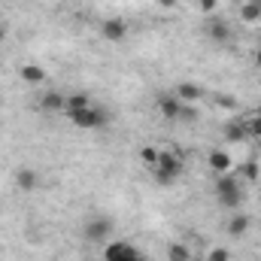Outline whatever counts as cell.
Returning a JSON list of instances; mask_svg holds the SVG:
<instances>
[{"label": "cell", "mask_w": 261, "mask_h": 261, "mask_svg": "<svg viewBox=\"0 0 261 261\" xmlns=\"http://www.w3.org/2000/svg\"><path fill=\"white\" fill-rule=\"evenodd\" d=\"M152 176L158 186H173L182 176V158L176 152H158V161L152 167Z\"/></svg>", "instance_id": "cell-1"}, {"label": "cell", "mask_w": 261, "mask_h": 261, "mask_svg": "<svg viewBox=\"0 0 261 261\" xmlns=\"http://www.w3.org/2000/svg\"><path fill=\"white\" fill-rule=\"evenodd\" d=\"M216 197H219V203L228 206V210H237V206H240L243 192H240V186H237V179H234L231 173H222V176L216 179Z\"/></svg>", "instance_id": "cell-2"}, {"label": "cell", "mask_w": 261, "mask_h": 261, "mask_svg": "<svg viewBox=\"0 0 261 261\" xmlns=\"http://www.w3.org/2000/svg\"><path fill=\"white\" fill-rule=\"evenodd\" d=\"M67 116H70V122H73L76 128H82V130L103 128V125L110 122V116H107L100 107H85V110H79V113H67Z\"/></svg>", "instance_id": "cell-3"}, {"label": "cell", "mask_w": 261, "mask_h": 261, "mask_svg": "<svg viewBox=\"0 0 261 261\" xmlns=\"http://www.w3.org/2000/svg\"><path fill=\"white\" fill-rule=\"evenodd\" d=\"M103 261H146V255L137 246L125 243V240H113V243H107Z\"/></svg>", "instance_id": "cell-4"}, {"label": "cell", "mask_w": 261, "mask_h": 261, "mask_svg": "<svg viewBox=\"0 0 261 261\" xmlns=\"http://www.w3.org/2000/svg\"><path fill=\"white\" fill-rule=\"evenodd\" d=\"M110 231H113V219H107V216L88 219V222L82 225V237H85L88 243H103V240L110 237Z\"/></svg>", "instance_id": "cell-5"}, {"label": "cell", "mask_w": 261, "mask_h": 261, "mask_svg": "<svg viewBox=\"0 0 261 261\" xmlns=\"http://www.w3.org/2000/svg\"><path fill=\"white\" fill-rule=\"evenodd\" d=\"M100 34H103V40L119 43V40L128 37V21H125V18H107V21L100 24Z\"/></svg>", "instance_id": "cell-6"}, {"label": "cell", "mask_w": 261, "mask_h": 261, "mask_svg": "<svg viewBox=\"0 0 261 261\" xmlns=\"http://www.w3.org/2000/svg\"><path fill=\"white\" fill-rule=\"evenodd\" d=\"M231 167H234V158H231L225 149H213V152H210V170H213V173L222 176V173H231Z\"/></svg>", "instance_id": "cell-7"}, {"label": "cell", "mask_w": 261, "mask_h": 261, "mask_svg": "<svg viewBox=\"0 0 261 261\" xmlns=\"http://www.w3.org/2000/svg\"><path fill=\"white\" fill-rule=\"evenodd\" d=\"M15 186H18L21 192H34V189L40 186V173H37L34 167H18V170H15Z\"/></svg>", "instance_id": "cell-8"}, {"label": "cell", "mask_w": 261, "mask_h": 261, "mask_svg": "<svg viewBox=\"0 0 261 261\" xmlns=\"http://www.w3.org/2000/svg\"><path fill=\"white\" fill-rule=\"evenodd\" d=\"M40 110H43V113H64L67 97L61 94V91H46L43 100H40Z\"/></svg>", "instance_id": "cell-9"}, {"label": "cell", "mask_w": 261, "mask_h": 261, "mask_svg": "<svg viewBox=\"0 0 261 261\" xmlns=\"http://www.w3.org/2000/svg\"><path fill=\"white\" fill-rule=\"evenodd\" d=\"M179 97L176 94H164V97H158V113L164 116V119H170V122H176L179 119Z\"/></svg>", "instance_id": "cell-10"}, {"label": "cell", "mask_w": 261, "mask_h": 261, "mask_svg": "<svg viewBox=\"0 0 261 261\" xmlns=\"http://www.w3.org/2000/svg\"><path fill=\"white\" fill-rule=\"evenodd\" d=\"M176 97H179V103H195V100L203 97V91L197 88L195 82H179L176 85Z\"/></svg>", "instance_id": "cell-11"}, {"label": "cell", "mask_w": 261, "mask_h": 261, "mask_svg": "<svg viewBox=\"0 0 261 261\" xmlns=\"http://www.w3.org/2000/svg\"><path fill=\"white\" fill-rule=\"evenodd\" d=\"M206 37H210V40H216V43H228V40H231V28H228V21H222V18L210 21Z\"/></svg>", "instance_id": "cell-12"}, {"label": "cell", "mask_w": 261, "mask_h": 261, "mask_svg": "<svg viewBox=\"0 0 261 261\" xmlns=\"http://www.w3.org/2000/svg\"><path fill=\"white\" fill-rule=\"evenodd\" d=\"M18 76H21L28 85H40V82H46V70H43V67H37V64H24Z\"/></svg>", "instance_id": "cell-13"}, {"label": "cell", "mask_w": 261, "mask_h": 261, "mask_svg": "<svg viewBox=\"0 0 261 261\" xmlns=\"http://www.w3.org/2000/svg\"><path fill=\"white\" fill-rule=\"evenodd\" d=\"M85 107H91V97H88L85 91H76V94L67 97V110L64 113H79V110H85Z\"/></svg>", "instance_id": "cell-14"}, {"label": "cell", "mask_w": 261, "mask_h": 261, "mask_svg": "<svg viewBox=\"0 0 261 261\" xmlns=\"http://www.w3.org/2000/svg\"><path fill=\"white\" fill-rule=\"evenodd\" d=\"M246 228H249V216H243V213H237V216L228 222V234H231V237H243Z\"/></svg>", "instance_id": "cell-15"}, {"label": "cell", "mask_w": 261, "mask_h": 261, "mask_svg": "<svg viewBox=\"0 0 261 261\" xmlns=\"http://www.w3.org/2000/svg\"><path fill=\"white\" fill-rule=\"evenodd\" d=\"M225 137H228V143H243L249 134H246V125H240V122H228V125H225Z\"/></svg>", "instance_id": "cell-16"}, {"label": "cell", "mask_w": 261, "mask_h": 261, "mask_svg": "<svg viewBox=\"0 0 261 261\" xmlns=\"http://www.w3.org/2000/svg\"><path fill=\"white\" fill-rule=\"evenodd\" d=\"M167 258H170V261H192V252H189V246L173 243V246L167 249Z\"/></svg>", "instance_id": "cell-17"}, {"label": "cell", "mask_w": 261, "mask_h": 261, "mask_svg": "<svg viewBox=\"0 0 261 261\" xmlns=\"http://www.w3.org/2000/svg\"><path fill=\"white\" fill-rule=\"evenodd\" d=\"M240 18H243V21H258V18H261V3H255V0H249V3L243 6Z\"/></svg>", "instance_id": "cell-18"}, {"label": "cell", "mask_w": 261, "mask_h": 261, "mask_svg": "<svg viewBox=\"0 0 261 261\" xmlns=\"http://www.w3.org/2000/svg\"><path fill=\"white\" fill-rule=\"evenodd\" d=\"M158 152H161V149H155V146H143V149H140V158H143V164L155 167V161H158Z\"/></svg>", "instance_id": "cell-19"}, {"label": "cell", "mask_w": 261, "mask_h": 261, "mask_svg": "<svg viewBox=\"0 0 261 261\" xmlns=\"http://www.w3.org/2000/svg\"><path fill=\"white\" fill-rule=\"evenodd\" d=\"M176 122H189V125L197 122V110L192 107V103H182V107H179V119H176Z\"/></svg>", "instance_id": "cell-20"}, {"label": "cell", "mask_w": 261, "mask_h": 261, "mask_svg": "<svg viewBox=\"0 0 261 261\" xmlns=\"http://www.w3.org/2000/svg\"><path fill=\"white\" fill-rule=\"evenodd\" d=\"M246 134H252V137H258V140H261V116H258V113L246 122Z\"/></svg>", "instance_id": "cell-21"}, {"label": "cell", "mask_w": 261, "mask_h": 261, "mask_svg": "<svg viewBox=\"0 0 261 261\" xmlns=\"http://www.w3.org/2000/svg\"><path fill=\"white\" fill-rule=\"evenodd\" d=\"M243 179H258V164L255 161H246L243 164Z\"/></svg>", "instance_id": "cell-22"}, {"label": "cell", "mask_w": 261, "mask_h": 261, "mask_svg": "<svg viewBox=\"0 0 261 261\" xmlns=\"http://www.w3.org/2000/svg\"><path fill=\"white\" fill-rule=\"evenodd\" d=\"M206 261H231V255H228V249H222V246H216L213 252H210V258Z\"/></svg>", "instance_id": "cell-23"}, {"label": "cell", "mask_w": 261, "mask_h": 261, "mask_svg": "<svg viewBox=\"0 0 261 261\" xmlns=\"http://www.w3.org/2000/svg\"><path fill=\"white\" fill-rule=\"evenodd\" d=\"M197 6H200L203 12H213V9H216V0H197Z\"/></svg>", "instance_id": "cell-24"}, {"label": "cell", "mask_w": 261, "mask_h": 261, "mask_svg": "<svg viewBox=\"0 0 261 261\" xmlns=\"http://www.w3.org/2000/svg\"><path fill=\"white\" fill-rule=\"evenodd\" d=\"M158 3H161L164 9H170V6H176V0H158Z\"/></svg>", "instance_id": "cell-25"}, {"label": "cell", "mask_w": 261, "mask_h": 261, "mask_svg": "<svg viewBox=\"0 0 261 261\" xmlns=\"http://www.w3.org/2000/svg\"><path fill=\"white\" fill-rule=\"evenodd\" d=\"M255 64L261 67V49H258V52H255Z\"/></svg>", "instance_id": "cell-26"}, {"label": "cell", "mask_w": 261, "mask_h": 261, "mask_svg": "<svg viewBox=\"0 0 261 261\" xmlns=\"http://www.w3.org/2000/svg\"><path fill=\"white\" fill-rule=\"evenodd\" d=\"M3 37H6V31H3V24H0V43H3Z\"/></svg>", "instance_id": "cell-27"}, {"label": "cell", "mask_w": 261, "mask_h": 261, "mask_svg": "<svg viewBox=\"0 0 261 261\" xmlns=\"http://www.w3.org/2000/svg\"><path fill=\"white\" fill-rule=\"evenodd\" d=\"M258 116H261V107H258Z\"/></svg>", "instance_id": "cell-28"}, {"label": "cell", "mask_w": 261, "mask_h": 261, "mask_svg": "<svg viewBox=\"0 0 261 261\" xmlns=\"http://www.w3.org/2000/svg\"><path fill=\"white\" fill-rule=\"evenodd\" d=\"M258 21H261V18H258Z\"/></svg>", "instance_id": "cell-29"}]
</instances>
